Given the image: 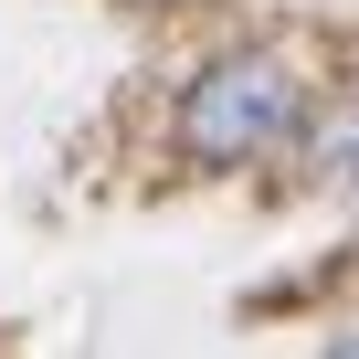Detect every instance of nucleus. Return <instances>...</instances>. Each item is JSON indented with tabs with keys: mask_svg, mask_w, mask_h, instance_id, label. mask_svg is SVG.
Wrapping results in <instances>:
<instances>
[{
	"mask_svg": "<svg viewBox=\"0 0 359 359\" xmlns=\"http://www.w3.org/2000/svg\"><path fill=\"white\" fill-rule=\"evenodd\" d=\"M296 127H306V85H296L285 53H222V64H201L191 95H180V158H201V169L275 158Z\"/></svg>",
	"mask_w": 359,
	"mask_h": 359,
	"instance_id": "nucleus-1",
	"label": "nucleus"
},
{
	"mask_svg": "<svg viewBox=\"0 0 359 359\" xmlns=\"http://www.w3.org/2000/svg\"><path fill=\"white\" fill-rule=\"evenodd\" d=\"M306 158H317V180H359V106H327L306 127Z\"/></svg>",
	"mask_w": 359,
	"mask_h": 359,
	"instance_id": "nucleus-2",
	"label": "nucleus"
}]
</instances>
